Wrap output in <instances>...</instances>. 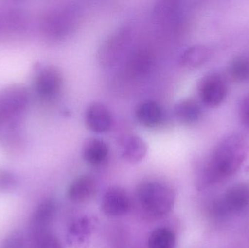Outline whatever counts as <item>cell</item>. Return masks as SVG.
Here are the masks:
<instances>
[{
	"label": "cell",
	"mask_w": 249,
	"mask_h": 248,
	"mask_svg": "<svg viewBox=\"0 0 249 248\" xmlns=\"http://www.w3.org/2000/svg\"><path fill=\"white\" fill-rule=\"evenodd\" d=\"M248 147L244 138L231 135L220 141L197 181L199 189H204L229 179L237 173L247 157Z\"/></svg>",
	"instance_id": "cell-1"
},
{
	"label": "cell",
	"mask_w": 249,
	"mask_h": 248,
	"mask_svg": "<svg viewBox=\"0 0 249 248\" xmlns=\"http://www.w3.org/2000/svg\"><path fill=\"white\" fill-rule=\"evenodd\" d=\"M136 198L142 210L154 217L166 215L171 212L175 203L174 190L158 182H146L139 185Z\"/></svg>",
	"instance_id": "cell-2"
},
{
	"label": "cell",
	"mask_w": 249,
	"mask_h": 248,
	"mask_svg": "<svg viewBox=\"0 0 249 248\" xmlns=\"http://www.w3.org/2000/svg\"><path fill=\"white\" fill-rule=\"evenodd\" d=\"M28 103L27 93L23 87H10L0 97V122L11 124L20 117Z\"/></svg>",
	"instance_id": "cell-3"
},
{
	"label": "cell",
	"mask_w": 249,
	"mask_h": 248,
	"mask_svg": "<svg viewBox=\"0 0 249 248\" xmlns=\"http://www.w3.org/2000/svg\"><path fill=\"white\" fill-rule=\"evenodd\" d=\"M249 207V186L240 183L228 189L215 204V214L219 215L238 214Z\"/></svg>",
	"instance_id": "cell-4"
},
{
	"label": "cell",
	"mask_w": 249,
	"mask_h": 248,
	"mask_svg": "<svg viewBox=\"0 0 249 248\" xmlns=\"http://www.w3.org/2000/svg\"><path fill=\"white\" fill-rule=\"evenodd\" d=\"M197 90L202 102L209 107H215L225 100L228 87L223 77L216 73H211L202 77Z\"/></svg>",
	"instance_id": "cell-5"
},
{
	"label": "cell",
	"mask_w": 249,
	"mask_h": 248,
	"mask_svg": "<svg viewBox=\"0 0 249 248\" xmlns=\"http://www.w3.org/2000/svg\"><path fill=\"white\" fill-rule=\"evenodd\" d=\"M98 226V220L92 215H84L74 219L69 226L67 240L71 248L89 246Z\"/></svg>",
	"instance_id": "cell-6"
},
{
	"label": "cell",
	"mask_w": 249,
	"mask_h": 248,
	"mask_svg": "<svg viewBox=\"0 0 249 248\" xmlns=\"http://www.w3.org/2000/svg\"><path fill=\"white\" fill-rule=\"evenodd\" d=\"M35 86L39 96L47 99H54L62 88V74L56 67H43L36 75Z\"/></svg>",
	"instance_id": "cell-7"
},
{
	"label": "cell",
	"mask_w": 249,
	"mask_h": 248,
	"mask_svg": "<svg viewBox=\"0 0 249 248\" xmlns=\"http://www.w3.org/2000/svg\"><path fill=\"white\" fill-rule=\"evenodd\" d=\"M130 198L127 192L121 188H109L102 198V210L108 216H123L130 211Z\"/></svg>",
	"instance_id": "cell-8"
},
{
	"label": "cell",
	"mask_w": 249,
	"mask_h": 248,
	"mask_svg": "<svg viewBox=\"0 0 249 248\" xmlns=\"http://www.w3.org/2000/svg\"><path fill=\"white\" fill-rule=\"evenodd\" d=\"M85 121L89 130L96 133H103L110 129L112 115L105 104L94 102L86 109Z\"/></svg>",
	"instance_id": "cell-9"
},
{
	"label": "cell",
	"mask_w": 249,
	"mask_h": 248,
	"mask_svg": "<svg viewBox=\"0 0 249 248\" xmlns=\"http://www.w3.org/2000/svg\"><path fill=\"white\" fill-rule=\"evenodd\" d=\"M96 190V179L90 175H81L70 183L67 190V196L71 202L84 203L93 198Z\"/></svg>",
	"instance_id": "cell-10"
},
{
	"label": "cell",
	"mask_w": 249,
	"mask_h": 248,
	"mask_svg": "<svg viewBox=\"0 0 249 248\" xmlns=\"http://www.w3.org/2000/svg\"><path fill=\"white\" fill-rule=\"evenodd\" d=\"M147 151V144L138 135L130 134L120 140L119 154L127 163H139L146 157Z\"/></svg>",
	"instance_id": "cell-11"
},
{
	"label": "cell",
	"mask_w": 249,
	"mask_h": 248,
	"mask_svg": "<svg viewBox=\"0 0 249 248\" xmlns=\"http://www.w3.org/2000/svg\"><path fill=\"white\" fill-rule=\"evenodd\" d=\"M109 155V146L99 138H89L85 141L82 147L83 160L92 166H101L105 164Z\"/></svg>",
	"instance_id": "cell-12"
},
{
	"label": "cell",
	"mask_w": 249,
	"mask_h": 248,
	"mask_svg": "<svg viewBox=\"0 0 249 248\" xmlns=\"http://www.w3.org/2000/svg\"><path fill=\"white\" fill-rule=\"evenodd\" d=\"M138 122L146 128H155L163 119V111L161 106L153 100H144L138 104L135 112Z\"/></svg>",
	"instance_id": "cell-13"
},
{
	"label": "cell",
	"mask_w": 249,
	"mask_h": 248,
	"mask_svg": "<svg viewBox=\"0 0 249 248\" xmlns=\"http://www.w3.org/2000/svg\"><path fill=\"white\" fill-rule=\"evenodd\" d=\"M212 54V50L206 45H193L182 52L180 56V64L184 68H198L210 59Z\"/></svg>",
	"instance_id": "cell-14"
},
{
	"label": "cell",
	"mask_w": 249,
	"mask_h": 248,
	"mask_svg": "<svg viewBox=\"0 0 249 248\" xmlns=\"http://www.w3.org/2000/svg\"><path fill=\"white\" fill-rule=\"evenodd\" d=\"M174 116L178 122L192 124L198 121L202 115L201 107L193 99H184L177 103L174 108Z\"/></svg>",
	"instance_id": "cell-15"
},
{
	"label": "cell",
	"mask_w": 249,
	"mask_h": 248,
	"mask_svg": "<svg viewBox=\"0 0 249 248\" xmlns=\"http://www.w3.org/2000/svg\"><path fill=\"white\" fill-rule=\"evenodd\" d=\"M55 211V205L51 201L41 204L34 215L32 221L33 233L48 231V226L53 218Z\"/></svg>",
	"instance_id": "cell-16"
},
{
	"label": "cell",
	"mask_w": 249,
	"mask_h": 248,
	"mask_svg": "<svg viewBox=\"0 0 249 248\" xmlns=\"http://www.w3.org/2000/svg\"><path fill=\"white\" fill-rule=\"evenodd\" d=\"M177 239L172 230L160 227L154 230L148 238V248H175Z\"/></svg>",
	"instance_id": "cell-17"
},
{
	"label": "cell",
	"mask_w": 249,
	"mask_h": 248,
	"mask_svg": "<svg viewBox=\"0 0 249 248\" xmlns=\"http://www.w3.org/2000/svg\"><path fill=\"white\" fill-rule=\"evenodd\" d=\"M231 77L238 82L249 80V58L245 56H238L231 61L229 67Z\"/></svg>",
	"instance_id": "cell-18"
},
{
	"label": "cell",
	"mask_w": 249,
	"mask_h": 248,
	"mask_svg": "<svg viewBox=\"0 0 249 248\" xmlns=\"http://www.w3.org/2000/svg\"><path fill=\"white\" fill-rule=\"evenodd\" d=\"M34 248H64L58 239L48 231L33 234Z\"/></svg>",
	"instance_id": "cell-19"
},
{
	"label": "cell",
	"mask_w": 249,
	"mask_h": 248,
	"mask_svg": "<svg viewBox=\"0 0 249 248\" xmlns=\"http://www.w3.org/2000/svg\"><path fill=\"white\" fill-rule=\"evenodd\" d=\"M17 180L14 175L4 170H0V192H6L16 186Z\"/></svg>",
	"instance_id": "cell-20"
},
{
	"label": "cell",
	"mask_w": 249,
	"mask_h": 248,
	"mask_svg": "<svg viewBox=\"0 0 249 248\" xmlns=\"http://www.w3.org/2000/svg\"><path fill=\"white\" fill-rule=\"evenodd\" d=\"M3 248H25V240L19 233L12 234L6 239Z\"/></svg>",
	"instance_id": "cell-21"
},
{
	"label": "cell",
	"mask_w": 249,
	"mask_h": 248,
	"mask_svg": "<svg viewBox=\"0 0 249 248\" xmlns=\"http://www.w3.org/2000/svg\"><path fill=\"white\" fill-rule=\"evenodd\" d=\"M240 116L244 125L249 127V95L245 96L240 104Z\"/></svg>",
	"instance_id": "cell-22"
}]
</instances>
